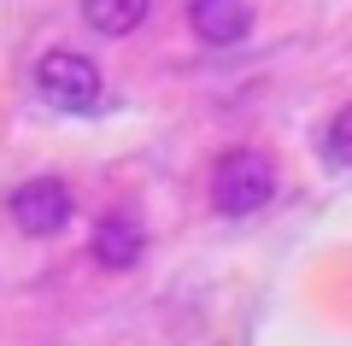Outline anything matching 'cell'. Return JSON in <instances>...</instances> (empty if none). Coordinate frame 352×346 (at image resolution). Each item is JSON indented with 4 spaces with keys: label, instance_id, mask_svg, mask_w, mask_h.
Wrapping results in <instances>:
<instances>
[{
    "label": "cell",
    "instance_id": "obj_7",
    "mask_svg": "<svg viewBox=\"0 0 352 346\" xmlns=\"http://www.w3.org/2000/svg\"><path fill=\"white\" fill-rule=\"evenodd\" d=\"M329 159L352 171V106H340L335 124H329Z\"/></svg>",
    "mask_w": 352,
    "mask_h": 346
},
{
    "label": "cell",
    "instance_id": "obj_6",
    "mask_svg": "<svg viewBox=\"0 0 352 346\" xmlns=\"http://www.w3.org/2000/svg\"><path fill=\"white\" fill-rule=\"evenodd\" d=\"M147 6L153 0H82V18L100 36H129V30L147 24Z\"/></svg>",
    "mask_w": 352,
    "mask_h": 346
},
{
    "label": "cell",
    "instance_id": "obj_5",
    "mask_svg": "<svg viewBox=\"0 0 352 346\" xmlns=\"http://www.w3.org/2000/svg\"><path fill=\"white\" fill-rule=\"evenodd\" d=\"M88 252H94L100 270H129V264L141 259V223L129 217V211H106V217L94 223V235H88Z\"/></svg>",
    "mask_w": 352,
    "mask_h": 346
},
{
    "label": "cell",
    "instance_id": "obj_2",
    "mask_svg": "<svg viewBox=\"0 0 352 346\" xmlns=\"http://www.w3.org/2000/svg\"><path fill=\"white\" fill-rule=\"evenodd\" d=\"M36 88H41V100L59 106V111H88L100 100V71H94L88 53L53 47V53H41V65H36Z\"/></svg>",
    "mask_w": 352,
    "mask_h": 346
},
{
    "label": "cell",
    "instance_id": "obj_3",
    "mask_svg": "<svg viewBox=\"0 0 352 346\" xmlns=\"http://www.w3.org/2000/svg\"><path fill=\"white\" fill-rule=\"evenodd\" d=\"M6 211H12V223L24 235H59L65 223H71L76 199H71V188L59 176H36V182H18L6 194Z\"/></svg>",
    "mask_w": 352,
    "mask_h": 346
},
{
    "label": "cell",
    "instance_id": "obj_4",
    "mask_svg": "<svg viewBox=\"0 0 352 346\" xmlns=\"http://www.w3.org/2000/svg\"><path fill=\"white\" fill-rule=\"evenodd\" d=\"M188 24L206 47H235L252 30V6L247 0H188Z\"/></svg>",
    "mask_w": 352,
    "mask_h": 346
},
{
    "label": "cell",
    "instance_id": "obj_1",
    "mask_svg": "<svg viewBox=\"0 0 352 346\" xmlns=\"http://www.w3.org/2000/svg\"><path fill=\"white\" fill-rule=\"evenodd\" d=\"M276 199V164L258 147H235L212 164V206L223 217H252Z\"/></svg>",
    "mask_w": 352,
    "mask_h": 346
}]
</instances>
